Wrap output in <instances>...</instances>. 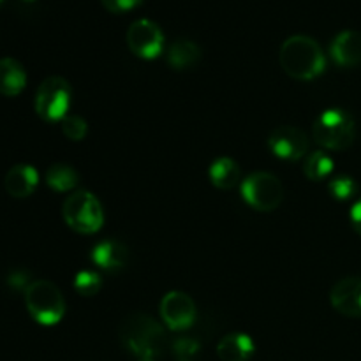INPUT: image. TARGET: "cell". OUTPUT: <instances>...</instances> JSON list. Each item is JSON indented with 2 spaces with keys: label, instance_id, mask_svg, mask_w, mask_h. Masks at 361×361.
<instances>
[{
  "label": "cell",
  "instance_id": "277c9868",
  "mask_svg": "<svg viewBox=\"0 0 361 361\" xmlns=\"http://www.w3.org/2000/svg\"><path fill=\"white\" fill-rule=\"evenodd\" d=\"M312 136L328 150H348L356 137L355 120L344 109H326L314 122Z\"/></svg>",
  "mask_w": 361,
  "mask_h": 361
},
{
  "label": "cell",
  "instance_id": "9c48e42d",
  "mask_svg": "<svg viewBox=\"0 0 361 361\" xmlns=\"http://www.w3.org/2000/svg\"><path fill=\"white\" fill-rule=\"evenodd\" d=\"M268 148L275 157L284 161H298L309 152V137L295 126L275 127L268 136Z\"/></svg>",
  "mask_w": 361,
  "mask_h": 361
},
{
  "label": "cell",
  "instance_id": "30bf717a",
  "mask_svg": "<svg viewBox=\"0 0 361 361\" xmlns=\"http://www.w3.org/2000/svg\"><path fill=\"white\" fill-rule=\"evenodd\" d=\"M161 317L169 330H187L196 319V303L187 293L169 291L161 302Z\"/></svg>",
  "mask_w": 361,
  "mask_h": 361
},
{
  "label": "cell",
  "instance_id": "44dd1931",
  "mask_svg": "<svg viewBox=\"0 0 361 361\" xmlns=\"http://www.w3.org/2000/svg\"><path fill=\"white\" fill-rule=\"evenodd\" d=\"M328 192L335 197L337 201H348L351 197L356 196L358 192V185H356L355 180L351 176H335L328 182Z\"/></svg>",
  "mask_w": 361,
  "mask_h": 361
},
{
  "label": "cell",
  "instance_id": "484cf974",
  "mask_svg": "<svg viewBox=\"0 0 361 361\" xmlns=\"http://www.w3.org/2000/svg\"><path fill=\"white\" fill-rule=\"evenodd\" d=\"M9 286H13L14 289H23V291H27V288L30 286L28 274H25V271H14L9 277Z\"/></svg>",
  "mask_w": 361,
  "mask_h": 361
},
{
  "label": "cell",
  "instance_id": "cb8c5ba5",
  "mask_svg": "<svg viewBox=\"0 0 361 361\" xmlns=\"http://www.w3.org/2000/svg\"><path fill=\"white\" fill-rule=\"evenodd\" d=\"M60 123H62L63 136L71 141L85 140V136H87L88 133L87 120L81 118V116L78 115H67Z\"/></svg>",
  "mask_w": 361,
  "mask_h": 361
},
{
  "label": "cell",
  "instance_id": "f546056e",
  "mask_svg": "<svg viewBox=\"0 0 361 361\" xmlns=\"http://www.w3.org/2000/svg\"><path fill=\"white\" fill-rule=\"evenodd\" d=\"M2 4H4V0H0V6H2Z\"/></svg>",
  "mask_w": 361,
  "mask_h": 361
},
{
  "label": "cell",
  "instance_id": "d6986e66",
  "mask_svg": "<svg viewBox=\"0 0 361 361\" xmlns=\"http://www.w3.org/2000/svg\"><path fill=\"white\" fill-rule=\"evenodd\" d=\"M46 183H48L49 189L56 190V192H69L80 182V176H78L76 169L69 164H53L49 166L48 171L44 175Z\"/></svg>",
  "mask_w": 361,
  "mask_h": 361
},
{
  "label": "cell",
  "instance_id": "9a60e30c",
  "mask_svg": "<svg viewBox=\"0 0 361 361\" xmlns=\"http://www.w3.org/2000/svg\"><path fill=\"white\" fill-rule=\"evenodd\" d=\"M27 85V73L14 59H0V94L16 97Z\"/></svg>",
  "mask_w": 361,
  "mask_h": 361
},
{
  "label": "cell",
  "instance_id": "8fae6325",
  "mask_svg": "<svg viewBox=\"0 0 361 361\" xmlns=\"http://www.w3.org/2000/svg\"><path fill=\"white\" fill-rule=\"evenodd\" d=\"M331 305L348 317H361V277H345L331 289Z\"/></svg>",
  "mask_w": 361,
  "mask_h": 361
},
{
  "label": "cell",
  "instance_id": "f1b7e54d",
  "mask_svg": "<svg viewBox=\"0 0 361 361\" xmlns=\"http://www.w3.org/2000/svg\"><path fill=\"white\" fill-rule=\"evenodd\" d=\"M25 2H35V0H25Z\"/></svg>",
  "mask_w": 361,
  "mask_h": 361
},
{
  "label": "cell",
  "instance_id": "4316f807",
  "mask_svg": "<svg viewBox=\"0 0 361 361\" xmlns=\"http://www.w3.org/2000/svg\"><path fill=\"white\" fill-rule=\"evenodd\" d=\"M349 217H351V224L353 228H355V231L361 236V200H358L353 204L351 215H349Z\"/></svg>",
  "mask_w": 361,
  "mask_h": 361
},
{
  "label": "cell",
  "instance_id": "603a6c76",
  "mask_svg": "<svg viewBox=\"0 0 361 361\" xmlns=\"http://www.w3.org/2000/svg\"><path fill=\"white\" fill-rule=\"evenodd\" d=\"M200 342L190 337L176 338L171 345L173 356H175L176 361H194L200 355Z\"/></svg>",
  "mask_w": 361,
  "mask_h": 361
},
{
  "label": "cell",
  "instance_id": "d4e9b609",
  "mask_svg": "<svg viewBox=\"0 0 361 361\" xmlns=\"http://www.w3.org/2000/svg\"><path fill=\"white\" fill-rule=\"evenodd\" d=\"M141 2H143V0H101L104 9L113 14L129 13V11L136 9Z\"/></svg>",
  "mask_w": 361,
  "mask_h": 361
},
{
  "label": "cell",
  "instance_id": "ba28073f",
  "mask_svg": "<svg viewBox=\"0 0 361 361\" xmlns=\"http://www.w3.org/2000/svg\"><path fill=\"white\" fill-rule=\"evenodd\" d=\"M127 46L140 59H157L164 49V35L157 23L143 18L134 21L127 30Z\"/></svg>",
  "mask_w": 361,
  "mask_h": 361
},
{
  "label": "cell",
  "instance_id": "7a4b0ae2",
  "mask_svg": "<svg viewBox=\"0 0 361 361\" xmlns=\"http://www.w3.org/2000/svg\"><path fill=\"white\" fill-rule=\"evenodd\" d=\"M123 345L137 358H155L164 348V330L150 316L134 314L120 328Z\"/></svg>",
  "mask_w": 361,
  "mask_h": 361
},
{
  "label": "cell",
  "instance_id": "8992f818",
  "mask_svg": "<svg viewBox=\"0 0 361 361\" xmlns=\"http://www.w3.org/2000/svg\"><path fill=\"white\" fill-rule=\"evenodd\" d=\"M73 90L62 76H49L39 85L35 111L44 122H62L71 108Z\"/></svg>",
  "mask_w": 361,
  "mask_h": 361
},
{
  "label": "cell",
  "instance_id": "7c38bea8",
  "mask_svg": "<svg viewBox=\"0 0 361 361\" xmlns=\"http://www.w3.org/2000/svg\"><path fill=\"white\" fill-rule=\"evenodd\" d=\"M39 183V173L34 166L30 164H16L7 171L4 178V187L7 194L18 200L32 196Z\"/></svg>",
  "mask_w": 361,
  "mask_h": 361
},
{
  "label": "cell",
  "instance_id": "5bb4252c",
  "mask_svg": "<svg viewBox=\"0 0 361 361\" xmlns=\"http://www.w3.org/2000/svg\"><path fill=\"white\" fill-rule=\"evenodd\" d=\"M92 261L101 270L118 271L126 268L127 261H129V250L123 243L116 242V240H104L94 247Z\"/></svg>",
  "mask_w": 361,
  "mask_h": 361
},
{
  "label": "cell",
  "instance_id": "e0dca14e",
  "mask_svg": "<svg viewBox=\"0 0 361 361\" xmlns=\"http://www.w3.org/2000/svg\"><path fill=\"white\" fill-rule=\"evenodd\" d=\"M201 60V48L189 39H178L168 48V63L175 71H189Z\"/></svg>",
  "mask_w": 361,
  "mask_h": 361
},
{
  "label": "cell",
  "instance_id": "4fadbf2b",
  "mask_svg": "<svg viewBox=\"0 0 361 361\" xmlns=\"http://www.w3.org/2000/svg\"><path fill=\"white\" fill-rule=\"evenodd\" d=\"M331 59L341 67H356L361 63V34L344 30L331 42Z\"/></svg>",
  "mask_w": 361,
  "mask_h": 361
},
{
  "label": "cell",
  "instance_id": "3957f363",
  "mask_svg": "<svg viewBox=\"0 0 361 361\" xmlns=\"http://www.w3.org/2000/svg\"><path fill=\"white\" fill-rule=\"evenodd\" d=\"M25 305L32 319L42 326H55L66 314V300L49 281H32L25 291Z\"/></svg>",
  "mask_w": 361,
  "mask_h": 361
},
{
  "label": "cell",
  "instance_id": "ffe728a7",
  "mask_svg": "<svg viewBox=\"0 0 361 361\" xmlns=\"http://www.w3.org/2000/svg\"><path fill=\"white\" fill-rule=\"evenodd\" d=\"M331 171H334V159L324 152H312L305 157L303 173L312 182H321V180L328 178Z\"/></svg>",
  "mask_w": 361,
  "mask_h": 361
},
{
  "label": "cell",
  "instance_id": "ac0fdd59",
  "mask_svg": "<svg viewBox=\"0 0 361 361\" xmlns=\"http://www.w3.org/2000/svg\"><path fill=\"white\" fill-rule=\"evenodd\" d=\"M212 185L221 190H231L240 183V166L229 157H219L208 168Z\"/></svg>",
  "mask_w": 361,
  "mask_h": 361
},
{
  "label": "cell",
  "instance_id": "6da1fadb",
  "mask_svg": "<svg viewBox=\"0 0 361 361\" xmlns=\"http://www.w3.org/2000/svg\"><path fill=\"white\" fill-rule=\"evenodd\" d=\"M279 62L286 74L300 81L314 80L326 67L323 49L309 35H291L286 39L279 51Z\"/></svg>",
  "mask_w": 361,
  "mask_h": 361
},
{
  "label": "cell",
  "instance_id": "52a82bcc",
  "mask_svg": "<svg viewBox=\"0 0 361 361\" xmlns=\"http://www.w3.org/2000/svg\"><path fill=\"white\" fill-rule=\"evenodd\" d=\"M242 196L257 212H274L284 200L281 180L267 171H257L242 182Z\"/></svg>",
  "mask_w": 361,
  "mask_h": 361
},
{
  "label": "cell",
  "instance_id": "2e32d148",
  "mask_svg": "<svg viewBox=\"0 0 361 361\" xmlns=\"http://www.w3.org/2000/svg\"><path fill=\"white\" fill-rule=\"evenodd\" d=\"M217 355L222 361H249L254 355V342L245 334H229L219 342Z\"/></svg>",
  "mask_w": 361,
  "mask_h": 361
},
{
  "label": "cell",
  "instance_id": "83f0119b",
  "mask_svg": "<svg viewBox=\"0 0 361 361\" xmlns=\"http://www.w3.org/2000/svg\"><path fill=\"white\" fill-rule=\"evenodd\" d=\"M140 361H155L154 358H140Z\"/></svg>",
  "mask_w": 361,
  "mask_h": 361
},
{
  "label": "cell",
  "instance_id": "7402d4cb",
  "mask_svg": "<svg viewBox=\"0 0 361 361\" xmlns=\"http://www.w3.org/2000/svg\"><path fill=\"white\" fill-rule=\"evenodd\" d=\"M101 275L95 274V271L83 270L76 275L74 279V289L80 293L81 296H94L101 291Z\"/></svg>",
  "mask_w": 361,
  "mask_h": 361
},
{
  "label": "cell",
  "instance_id": "5b68a950",
  "mask_svg": "<svg viewBox=\"0 0 361 361\" xmlns=\"http://www.w3.org/2000/svg\"><path fill=\"white\" fill-rule=\"evenodd\" d=\"M66 224L81 235H94L104 224V212L97 197L88 190H76L71 194L62 207Z\"/></svg>",
  "mask_w": 361,
  "mask_h": 361
}]
</instances>
